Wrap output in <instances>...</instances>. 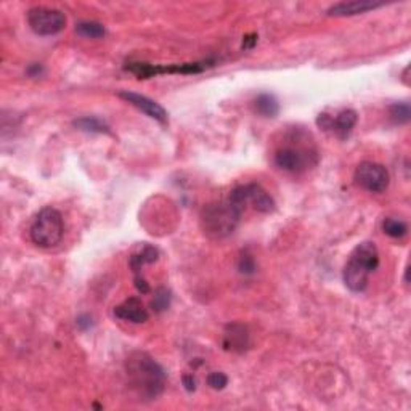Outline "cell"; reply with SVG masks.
<instances>
[{
    "instance_id": "6da1fadb",
    "label": "cell",
    "mask_w": 411,
    "mask_h": 411,
    "mask_svg": "<svg viewBox=\"0 0 411 411\" xmlns=\"http://www.w3.org/2000/svg\"><path fill=\"white\" fill-rule=\"evenodd\" d=\"M127 375L135 391L147 398H156L164 391L165 375L158 361L147 354H135L127 361Z\"/></svg>"
},
{
    "instance_id": "7a4b0ae2",
    "label": "cell",
    "mask_w": 411,
    "mask_h": 411,
    "mask_svg": "<svg viewBox=\"0 0 411 411\" xmlns=\"http://www.w3.org/2000/svg\"><path fill=\"white\" fill-rule=\"evenodd\" d=\"M379 265V251L375 243H360L350 253V257L344 267V283L350 291L361 292L366 290L370 275Z\"/></svg>"
},
{
    "instance_id": "3957f363",
    "label": "cell",
    "mask_w": 411,
    "mask_h": 411,
    "mask_svg": "<svg viewBox=\"0 0 411 411\" xmlns=\"http://www.w3.org/2000/svg\"><path fill=\"white\" fill-rule=\"evenodd\" d=\"M241 211L237 209L230 201L216 202L206 206L201 212V228L206 237L223 239L237 230Z\"/></svg>"
},
{
    "instance_id": "277c9868",
    "label": "cell",
    "mask_w": 411,
    "mask_h": 411,
    "mask_svg": "<svg viewBox=\"0 0 411 411\" xmlns=\"http://www.w3.org/2000/svg\"><path fill=\"white\" fill-rule=\"evenodd\" d=\"M31 241L36 246L50 249L60 244L65 234V223L63 216L55 207H44L39 214L36 216L33 225L29 228Z\"/></svg>"
},
{
    "instance_id": "5b68a950",
    "label": "cell",
    "mask_w": 411,
    "mask_h": 411,
    "mask_svg": "<svg viewBox=\"0 0 411 411\" xmlns=\"http://www.w3.org/2000/svg\"><path fill=\"white\" fill-rule=\"evenodd\" d=\"M29 28L39 36H55L66 26V17L61 10L34 7L28 12Z\"/></svg>"
},
{
    "instance_id": "8992f818",
    "label": "cell",
    "mask_w": 411,
    "mask_h": 411,
    "mask_svg": "<svg viewBox=\"0 0 411 411\" xmlns=\"http://www.w3.org/2000/svg\"><path fill=\"white\" fill-rule=\"evenodd\" d=\"M317 163V154L302 145H287L275 153V164L286 172H302Z\"/></svg>"
},
{
    "instance_id": "52a82bcc",
    "label": "cell",
    "mask_w": 411,
    "mask_h": 411,
    "mask_svg": "<svg viewBox=\"0 0 411 411\" xmlns=\"http://www.w3.org/2000/svg\"><path fill=\"white\" fill-rule=\"evenodd\" d=\"M389 172L381 164L365 161L355 169V181L363 190L370 193H382L389 186Z\"/></svg>"
},
{
    "instance_id": "ba28073f",
    "label": "cell",
    "mask_w": 411,
    "mask_h": 411,
    "mask_svg": "<svg viewBox=\"0 0 411 411\" xmlns=\"http://www.w3.org/2000/svg\"><path fill=\"white\" fill-rule=\"evenodd\" d=\"M207 66H211L209 63H184V65H167V66H156V65H148V63H129V66H126L127 71L135 74L140 79H148L158 74H196L204 71Z\"/></svg>"
},
{
    "instance_id": "9c48e42d",
    "label": "cell",
    "mask_w": 411,
    "mask_h": 411,
    "mask_svg": "<svg viewBox=\"0 0 411 411\" xmlns=\"http://www.w3.org/2000/svg\"><path fill=\"white\" fill-rule=\"evenodd\" d=\"M119 97L122 100H126L127 103H130L132 106H135L137 110H140L142 113H145L147 116L151 117V119L161 122V124H165V122H167V111H165L163 106L156 103L154 100L145 97V95L129 92V90H122V92H119Z\"/></svg>"
},
{
    "instance_id": "30bf717a",
    "label": "cell",
    "mask_w": 411,
    "mask_h": 411,
    "mask_svg": "<svg viewBox=\"0 0 411 411\" xmlns=\"http://www.w3.org/2000/svg\"><path fill=\"white\" fill-rule=\"evenodd\" d=\"M357 119H359V116H357L354 110H345L336 117L320 114L317 122L322 129H331L339 138H345L355 127Z\"/></svg>"
},
{
    "instance_id": "8fae6325",
    "label": "cell",
    "mask_w": 411,
    "mask_h": 411,
    "mask_svg": "<svg viewBox=\"0 0 411 411\" xmlns=\"http://www.w3.org/2000/svg\"><path fill=\"white\" fill-rule=\"evenodd\" d=\"M246 188V206L251 204L257 212H262V214H270V212L275 211V201L262 186L257 184H249L244 185Z\"/></svg>"
},
{
    "instance_id": "7c38bea8",
    "label": "cell",
    "mask_w": 411,
    "mask_h": 411,
    "mask_svg": "<svg viewBox=\"0 0 411 411\" xmlns=\"http://www.w3.org/2000/svg\"><path fill=\"white\" fill-rule=\"evenodd\" d=\"M114 315L119 320L132 323H145L149 317L147 308L143 307V304L137 297L127 299L121 306H117L114 308Z\"/></svg>"
},
{
    "instance_id": "4fadbf2b",
    "label": "cell",
    "mask_w": 411,
    "mask_h": 411,
    "mask_svg": "<svg viewBox=\"0 0 411 411\" xmlns=\"http://www.w3.org/2000/svg\"><path fill=\"white\" fill-rule=\"evenodd\" d=\"M384 3L376 2H365V0H352V2H341L328 8L329 17H354V15H361L382 7Z\"/></svg>"
},
{
    "instance_id": "5bb4252c",
    "label": "cell",
    "mask_w": 411,
    "mask_h": 411,
    "mask_svg": "<svg viewBox=\"0 0 411 411\" xmlns=\"http://www.w3.org/2000/svg\"><path fill=\"white\" fill-rule=\"evenodd\" d=\"M248 331L243 324H232L228 327V331L225 333V341H223V345H225L227 350L233 352H243L248 347Z\"/></svg>"
},
{
    "instance_id": "9a60e30c",
    "label": "cell",
    "mask_w": 411,
    "mask_h": 411,
    "mask_svg": "<svg viewBox=\"0 0 411 411\" xmlns=\"http://www.w3.org/2000/svg\"><path fill=\"white\" fill-rule=\"evenodd\" d=\"M158 249L153 248V246H143L138 253H135L130 257V267L133 270V274L135 275H140V270L142 267L145 264H153L158 260Z\"/></svg>"
},
{
    "instance_id": "2e32d148",
    "label": "cell",
    "mask_w": 411,
    "mask_h": 411,
    "mask_svg": "<svg viewBox=\"0 0 411 411\" xmlns=\"http://www.w3.org/2000/svg\"><path fill=\"white\" fill-rule=\"evenodd\" d=\"M254 106H255V111H257V113L264 117H275L280 111L278 101H276L274 95H270V94L259 95V97L255 98V101H254Z\"/></svg>"
},
{
    "instance_id": "e0dca14e",
    "label": "cell",
    "mask_w": 411,
    "mask_h": 411,
    "mask_svg": "<svg viewBox=\"0 0 411 411\" xmlns=\"http://www.w3.org/2000/svg\"><path fill=\"white\" fill-rule=\"evenodd\" d=\"M76 33L82 37H90V39H101L106 34V31L100 23L95 21H82L76 26Z\"/></svg>"
},
{
    "instance_id": "ac0fdd59",
    "label": "cell",
    "mask_w": 411,
    "mask_h": 411,
    "mask_svg": "<svg viewBox=\"0 0 411 411\" xmlns=\"http://www.w3.org/2000/svg\"><path fill=\"white\" fill-rule=\"evenodd\" d=\"M382 230L391 238H402L407 234L408 227L407 223L402 221H397V218H386L382 223Z\"/></svg>"
},
{
    "instance_id": "d6986e66",
    "label": "cell",
    "mask_w": 411,
    "mask_h": 411,
    "mask_svg": "<svg viewBox=\"0 0 411 411\" xmlns=\"http://www.w3.org/2000/svg\"><path fill=\"white\" fill-rule=\"evenodd\" d=\"M389 114L395 124H407L411 117V110L408 103H394L389 108Z\"/></svg>"
},
{
    "instance_id": "ffe728a7",
    "label": "cell",
    "mask_w": 411,
    "mask_h": 411,
    "mask_svg": "<svg viewBox=\"0 0 411 411\" xmlns=\"http://www.w3.org/2000/svg\"><path fill=\"white\" fill-rule=\"evenodd\" d=\"M74 126L85 132H108V127L97 117H81V119L74 121Z\"/></svg>"
},
{
    "instance_id": "44dd1931",
    "label": "cell",
    "mask_w": 411,
    "mask_h": 411,
    "mask_svg": "<svg viewBox=\"0 0 411 411\" xmlns=\"http://www.w3.org/2000/svg\"><path fill=\"white\" fill-rule=\"evenodd\" d=\"M169 304H170L169 291L161 287V290L156 291V296H154L153 302H151V308L154 312H164L165 308L169 307Z\"/></svg>"
},
{
    "instance_id": "7402d4cb",
    "label": "cell",
    "mask_w": 411,
    "mask_h": 411,
    "mask_svg": "<svg viewBox=\"0 0 411 411\" xmlns=\"http://www.w3.org/2000/svg\"><path fill=\"white\" fill-rule=\"evenodd\" d=\"M207 384H209V387L214 389V391H222L228 384V378L223 375V373L214 371L207 376Z\"/></svg>"
},
{
    "instance_id": "603a6c76",
    "label": "cell",
    "mask_w": 411,
    "mask_h": 411,
    "mask_svg": "<svg viewBox=\"0 0 411 411\" xmlns=\"http://www.w3.org/2000/svg\"><path fill=\"white\" fill-rule=\"evenodd\" d=\"M254 270H255L254 259L251 257V255H243V257L239 259V271H241V274L251 275L254 274Z\"/></svg>"
},
{
    "instance_id": "cb8c5ba5",
    "label": "cell",
    "mask_w": 411,
    "mask_h": 411,
    "mask_svg": "<svg viewBox=\"0 0 411 411\" xmlns=\"http://www.w3.org/2000/svg\"><path fill=\"white\" fill-rule=\"evenodd\" d=\"M255 44H257V34H248V36H244L243 49H254Z\"/></svg>"
},
{
    "instance_id": "d4e9b609",
    "label": "cell",
    "mask_w": 411,
    "mask_h": 411,
    "mask_svg": "<svg viewBox=\"0 0 411 411\" xmlns=\"http://www.w3.org/2000/svg\"><path fill=\"white\" fill-rule=\"evenodd\" d=\"M184 384H185V389L188 392H193L195 389H196V381H195V378L191 376V375L184 376Z\"/></svg>"
}]
</instances>
